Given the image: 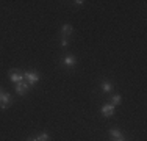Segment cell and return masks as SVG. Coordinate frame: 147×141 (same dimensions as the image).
<instances>
[{"mask_svg":"<svg viewBox=\"0 0 147 141\" xmlns=\"http://www.w3.org/2000/svg\"><path fill=\"white\" fill-rule=\"evenodd\" d=\"M72 31H74V27L71 25V24H64V25L61 27V36L63 38H67V36H71V35H72Z\"/></svg>","mask_w":147,"mask_h":141,"instance_id":"obj_7","label":"cell"},{"mask_svg":"<svg viewBox=\"0 0 147 141\" xmlns=\"http://www.w3.org/2000/svg\"><path fill=\"white\" fill-rule=\"evenodd\" d=\"M9 80L13 83H20V82H24V75L19 70H9Z\"/></svg>","mask_w":147,"mask_h":141,"instance_id":"obj_6","label":"cell"},{"mask_svg":"<svg viewBox=\"0 0 147 141\" xmlns=\"http://www.w3.org/2000/svg\"><path fill=\"white\" fill-rule=\"evenodd\" d=\"M61 64L66 66V68H74V66L77 64V58H75L74 55H66L64 58H63Z\"/></svg>","mask_w":147,"mask_h":141,"instance_id":"obj_4","label":"cell"},{"mask_svg":"<svg viewBox=\"0 0 147 141\" xmlns=\"http://www.w3.org/2000/svg\"><path fill=\"white\" fill-rule=\"evenodd\" d=\"M67 44H69L67 38H61V41H59V45H61V47H67Z\"/></svg>","mask_w":147,"mask_h":141,"instance_id":"obj_12","label":"cell"},{"mask_svg":"<svg viewBox=\"0 0 147 141\" xmlns=\"http://www.w3.org/2000/svg\"><path fill=\"white\" fill-rule=\"evenodd\" d=\"M25 141H36L34 138H28V140H25Z\"/></svg>","mask_w":147,"mask_h":141,"instance_id":"obj_16","label":"cell"},{"mask_svg":"<svg viewBox=\"0 0 147 141\" xmlns=\"http://www.w3.org/2000/svg\"><path fill=\"white\" fill-rule=\"evenodd\" d=\"M113 88H114V86H113V83L108 82V80H103L102 85H100V89H102L103 93H107V94H110L111 91H113Z\"/></svg>","mask_w":147,"mask_h":141,"instance_id":"obj_8","label":"cell"},{"mask_svg":"<svg viewBox=\"0 0 147 141\" xmlns=\"http://www.w3.org/2000/svg\"><path fill=\"white\" fill-rule=\"evenodd\" d=\"M28 83L24 80V82H20V83H16V93L19 94V96H25L27 93H28Z\"/></svg>","mask_w":147,"mask_h":141,"instance_id":"obj_3","label":"cell"},{"mask_svg":"<svg viewBox=\"0 0 147 141\" xmlns=\"http://www.w3.org/2000/svg\"><path fill=\"white\" fill-rule=\"evenodd\" d=\"M110 136H111V140H119V138H124V133H122L119 129H111L110 130Z\"/></svg>","mask_w":147,"mask_h":141,"instance_id":"obj_9","label":"cell"},{"mask_svg":"<svg viewBox=\"0 0 147 141\" xmlns=\"http://www.w3.org/2000/svg\"><path fill=\"white\" fill-rule=\"evenodd\" d=\"M110 102H111L113 107H116V105H119L122 102V96H121V94H113V96L110 97Z\"/></svg>","mask_w":147,"mask_h":141,"instance_id":"obj_10","label":"cell"},{"mask_svg":"<svg viewBox=\"0 0 147 141\" xmlns=\"http://www.w3.org/2000/svg\"><path fill=\"white\" fill-rule=\"evenodd\" d=\"M3 93H5V91H3L2 88H0V99H2V94H3Z\"/></svg>","mask_w":147,"mask_h":141,"instance_id":"obj_15","label":"cell"},{"mask_svg":"<svg viewBox=\"0 0 147 141\" xmlns=\"http://www.w3.org/2000/svg\"><path fill=\"white\" fill-rule=\"evenodd\" d=\"M34 140L36 141H50V135H49L47 132H42V133H39L38 136H34Z\"/></svg>","mask_w":147,"mask_h":141,"instance_id":"obj_11","label":"cell"},{"mask_svg":"<svg viewBox=\"0 0 147 141\" xmlns=\"http://www.w3.org/2000/svg\"><path fill=\"white\" fill-rule=\"evenodd\" d=\"M22 75H24V80L28 83V86L36 85L38 82H39V79H41V75L38 72H34V70H27L25 74H22Z\"/></svg>","mask_w":147,"mask_h":141,"instance_id":"obj_1","label":"cell"},{"mask_svg":"<svg viewBox=\"0 0 147 141\" xmlns=\"http://www.w3.org/2000/svg\"><path fill=\"white\" fill-rule=\"evenodd\" d=\"M100 111H102V116H105V118H110V116L114 115V111H116V107H113L111 104H108V105H103Z\"/></svg>","mask_w":147,"mask_h":141,"instance_id":"obj_5","label":"cell"},{"mask_svg":"<svg viewBox=\"0 0 147 141\" xmlns=\"http://www.w3.org/2000/svg\"><path fill=\"white\" fill-rule=\"evenodd\" d=\"M111 141H125V138H119V140H111Z\"/></svg>","mask_w":147,"mask_h":141,"instance_id":"obj_14","label":"cell"},{"mask_svg":"<svg viewBox=\"0 0 147 141\" xmlns=\"http://www.w3.org/2000/svg\"><path fill=\"white\" fill-rule=\"evenodd\" d=\"M13 104V97H11V94L9 93H3L2 94V99H0V108H8L9 105Z\"/></svg>","mask_w":147,"mask_h":141,"instance_id":"obj_2","label":"cell"},{"mask_svg":"<svg viewBox=\"0 0 147 141\" xmlns=\"http://www.w3.org/2000/svg\"><path fill=\"white\" fill-rule=\"evenodd\" d=\"M74 3H75L77 6H82L83 3H85V2H83V0H75V2H74Z\"/></svg>","mask_w":147,"mask_h":141,"instance_id":"obj_13","label":"cell"}]
</instances>
